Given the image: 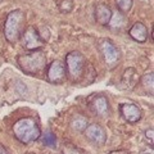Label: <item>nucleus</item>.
Segmentation results:
<instances>
[{
    "instance_id": "obj_24",
    "label": "nucleus",
    "mask_w": 154,
    "mask_h": 154,
    "mask_svg": "<svg viewBox=\"0 0 154 154\" xmlns=\"http://www.w3.org/2000/svg\"><path fill=\"white\" fill-rule=\"evenodd\" d=\"M27 154H33V153H27Z\"/></svg>"
},
{
    "instance_id": "obj_12",
    "label": "nucleus",
    "mask_w": 154,
    "mask_h": 154,
    "mask_svg": "<svg viewBox=\"0 0 154 154\" xmlns=\"http://www.w3.org/2000/svg\"><path fill=\"white\" fill-rule=\"evenodd\" d=\"M128 33H130V36H131L134 40H136L137 42H144V41H146V38H148V28L141 22L135 23V25L130 28Z\"/></svg>"
},
{
    "instance_id": "obj_6",
    "label": "nucleus",
    "mask_w": 154,
    "mask_h": 154,
    "mask_svg": "<svg viewBox=\"0 0 154 154\" xmlns=\"http://www.w3.org/2000/svg\"><path fill=\"white\" fill-rule=\"evenodd\" d=\"M85 136L89 139L91 143L96 144V145H103L107 141V134H105L104 128L98 123H91L85 128Z\"/></svg>"
},
{
    "instance_id": "obj_7",
    "label": "nucleus",
    "mask_w": 154,
    "mask_h": 154,
    "mask_svg": "<svg viewBox=\"0 0 154 154\" xmlns=\"http://www.w3.org/2000/svg\"><path fill=\"white\" fill-rule=\"evenodd\" d=\"M22 44L28 50H36V49H41L44 41L38 36L37 30H35L33 27H28L22 36Z\"/></svg>"
},
{
    "instance_id": "obj_23",
    "label": "nucleus",
    "mask_w": 154,
    "mask_h": 154,
    "mask_svg": "<svg viewBox=\"0 0 154 154\" xmlns=\"http://www.w3.org/2000/svg\"><path fill=\"white\" fill-rule=\"evenodd\" d=\"M0 154H9V153H8V150H7V149L2 145V144H0Z\"/></svg>"
},
{
    "instance_id": "obj_17",
    "label": "nucleus",
    "mask_w": 154,
    "mask_h": 154,
    "mask_svg": "<svg viewBox=\"0 0 154 154\" xmlns=\"http://www.w3.org/2000/svg\"><path fill=\"white\" fill-rule=\"evenodd\" d=\"M40 141L42 145H45V146H55L57 145V137H55V135L50 132V131H48L45 134H42L41 136H40Z\"/></svg>"
},
{
    "instance_id": "obj_10",
    "label": "nucleus",
    "mask_w": 154,
    "mask_h": 154,
    "mask_svg": "<svg viewBox=\"0 0 154 154\" xmlns=\"http://www.w3.org/2000/svg\"><path fill=\"white\" fill-rule=\"evenodd\" d=\"M90 107H91V110L95 114L100 116V117H107L109 114V102L104 95L95 96L94 100L90 104Z\"/></svg>"
},
{
    "instance_id": "obj_15",
    "label": "nucleus",
    "mask_w": 154,
    "mask_h": 154,
    "mask_svg": "<svg viewBox=\"0 0 154 154\" xmlns=\"http://www.w3.org/2000/svg\"><path fill=\"white\" fill-rule=\"evenodd\" d=\"M89 119L84 117V116H81V114H75L73 117H72L71 119V127L72 130H75V131L77 132H82L85 131V128L89 126Z\"/></svg>"
},
{
    "instance_id": "obj_9",
    "label": "nucleus",
    "mask_w": 154,
    "mask_h": 154,
    "mask_svg": "<svg viewBox=\"0 0 154 154\" xmlns=\"http://www.w3.org/2000/svg\"><path fill=\"white\" fill-rule=\"evenodd\" d=\"M121 113L123 116V118L126 119L127 122L135 123L137 122L139 119L141 118V110L137 105H135L132 103H123L121 104Z\"/></svg>"
},
{
    "instance_id": "obj_22",
    "label": "nucleus",
    "mask_w": 154,
    "mask_h": 154,
    "mask_svg": "<svg viewBox=\"0 0 154 154\" xmlns=\"http://www.w3.org/2000/svg\"><path fill=\"white\" fill-rule=\"evenodd\" d=\"M109 154H130L127 150H114V152H110Z\"/></svg>"
},
{
    "instance_id": "obj_19",
    "label": "nucleus",
    "mask_w": 154,
    "mask_h": 154,
    "mask_svg": "<svg viewBox=\"0 0 154 154\" xmlns=\"http://www.w3.org/2000/svg\"><path fill=\"white\" fill-rule=\"evenodd\" d=\"M119 12H128L132 7V0H116Z\"/></svg>"
},
{
    "instance_id": "obj_14",
    "label": "nucleus",
    "mask_w": 154,
    "mask_h": 154,
    "mask_svg": "<svg viewBox=\"0 0 154 154\" xmlns=\"http://www.w3.org/2000/svg\"><path fill=\"white\" fill-rule=\"evenodd\" d=\"M125 25H126V17L123 16V13L119 11L112 12V16H110V19L108 22V26L110 30H113V31L122 30Z\"/></svg>"
},
{
    "instance_id": "obj_8",
    "label": "nucleus",
    "mask_w": 154,
    "mask_h": 154,
    "mask_svg": "<svg viewBox=\"0 0 154 154\" xmlns=\"http://www.w3.org/2000/svg\"><path fill=\"white\" fill-rule=\"evenodd\" d=\"M46 76H48V80L53 84L60 82V81H63L64 77H66V66L62 63L60 60L51 62L50 66L48 67Z\"/></svg>"
},
{
    "instance_id": "obj_5",
    "label": "nucleus",
    "mask_w": 154,
    "mask_h": 154,
    "mask_svg": "<svg viewBox=\"0 0 154 154\" xmlns=\"http://www.w3.org/2000/svg\"><path fill=\"white\" fill-rule=\"evenodd\" d=\"M98 46L104 58V62L107 63L108 67H113L117 64V62L119 59V51L117 49V46L112 42V40H109V38H102L99 41Z\"/></svg>"
},
{
    "instance_id": "obj_1",
    "label": "nucleus",
    "mask_w": 154,
    "mask_h": 154,
    "mask_svg": "<svg viewBox=\"0 0 154 154\" xmlns=\"http://www.w3.org/2000/svg\"><path fill=\"white\" fill-rule=\"evenodd\" d=\"M14 136L21 143L28 144L40 137V127L33 118H21L13 126Z\"/></svg>"
},
{
    "instance_id": "obj_2",
    "label": "nucleus",
    "mask_w": 154,
    "mask_h": 154,
    "mask_svg": "<svg viewBox=\"0 0 154 154\" xmlns=\"http://www.w3.org/2000/svg\"><path fill=\"white\" fill-rule=\"evenodd\" d=\"M25 13L21 9L12 11L7 16L5 25H4V35L9 42H16L19 40L23 30V23H25Z\"/></svg>"
},
{
    "instance_id": "obj_13",
    "label": "nucleus",
    "mask_w": 154,
    "mask_h": 154,
    "mask_svg": "<svg viewBox=\"0 0 154 154\" xmlns=\"http://www.w3.org/2000/svg\"><path fill=\"white\" fill-rule=\"evenodd\" d=\"M110 16H112V11L108 5L105 4H99L95 8V19L100 25H108Z\"/></svg>"
},
{
    "instance_id": "obj_4",
    "label": "nucleus",
    "mask_w": 154,
    "mask_h": 154,
    "mask_svg": "<svg viewBox=\"0 0 154 154\" xmlns=\"http://www.w3.org/2000/svg\"><path fill=\"white\" fill-rule=\"evenodd\" d=\"M66 62H67L68 76L71 77V80L77 81L82 76V72H84V67H85L84 55L79 51H71L69 54H67Z\"/></svg>"
},
{
    "instance_id": "obj_21",
    "label": "nucleus",
    "mask_w": 154,
    "mask_h": 154,
    "mask_svg": "<svg viewBox=\"0 0 154 154\" xmlns=\"http://www.w3.org/2000/svg\"><path fill=\"white\" fill-rule=\"evenodd\" d=\"M145 135H146V137L148 139H150V143L153 144V128H149L145 131Z\"/></svg>"
},
{
    "instance_id": "obj_3",
    "label": "nucleus",
    "mask_w": 154,
    "mask_h": 154,
    "mask_svg": "<svg viewBox=\"0 0 154 154\" xmlns=\"http://www.w3.org/2000/svg\"><path fill=\"white\" fill-rule=\"evenodd\" d=\"M18 64L19 67L28 72V73H36L41 71L46 64V54L42 49L32 50L28 54H22L18 57Z\"/></svg>"
},
{
    "instance_id": "obj_11",
    "label": "nucleus",
    "mask_w": 154,
    "mask_h": 154,
    "mask_svg": "<svg viewBox=\"0 0 154 154\" xmlns=\"http://www.w3.org/2000/svg\"><path fill=\"white\" fill-rule=\"evenodd\" d=\"M139 80H140V77H139L137 71L135 69V68H127V69H125L123 76H122V80H121L122 89H125V90H132L135 86L137 85Z\"/></svg>"
},
{
    "instance_id": "obj_16",
    "label": "nucleus",
    "mask_w": 154,
    "mask_h": 154,
    "mask_svg": "<svg viewBox=\"0 0 154 154\" xmlns=\"http://www.w3.org/2000/svg\"><path fill=\"white\" fill-rule=\"evenodd\" d=\"M153 82H154V75H153V72L143 76L141 85H143V88L145 89L148 93H150V94H153V90H154V84Z\"/></svg>"
},
{
    "instance_id": "obj_20",
    "label": "nucleus",
    "mask_w": 154,
    "mask_h": 154,
    "mask_svg": "<svg viewBox=\"0 0 154 154\" xmlns=\"http://www.w3.org/2000/svg\"><path fill=\"white\" fill-rule=\"evenodd\" d=\"M72 8H73V4H72L71 0H60L59 9L62 12H71Z\"/></svg>"
},
{
    "instance_id": "obj_18",
    "label": "nucleus",
    "mask_w": 154,
    "mask_h": 154,
    "mask_svg": "<svg viewBox=\"0 0 154 154\" xmlns=\"http://www.w3.org/2000/svg\"><path fill=\"white\" fill-rule=\"evenodd\" d=\"M63 154H90V153L86 152L82 148L75 146V145H72V144H67L63 148Z\"/></svg>"
}]
</instances>
